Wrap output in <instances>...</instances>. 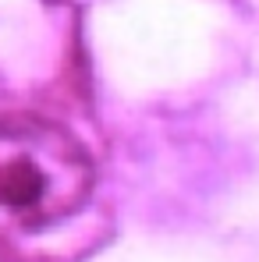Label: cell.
I'll return each instance as SVG.
<instances>
[{
    "mask_svg": "<svg viewBox=\"0 0 259 262\" xmlns=\"http://www.w3.org/2000/svg\"><path fill=\"white\" fill-rule=\"evenodd\" d=\"M92 188L96 163L71 128L43 114H0V237L71 220Z\"/></svg>",
    "mask_w": 259,
    "mask_h": 262,
    "instance_id": "1",
    "label": "cell"
}]
</instances>
